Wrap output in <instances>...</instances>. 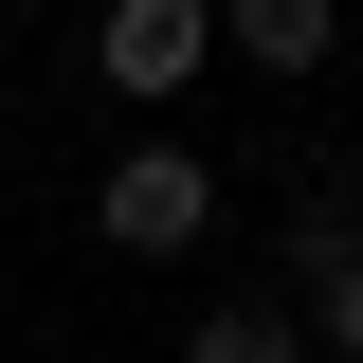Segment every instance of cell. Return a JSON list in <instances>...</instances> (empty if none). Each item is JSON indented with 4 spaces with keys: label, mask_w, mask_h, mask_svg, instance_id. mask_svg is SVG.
<instances>
[{
    "label": "cell",
    "mask_w": 363,
    "mask_h": 363,
    "mask_svg": "<svg viewBox=\"0 0 363 363\" xmlns=\"http://www.w3.org/2000/svg\"><path fill=\"white\" fill-rule=\"evenodd\" d=\"M291 272H309V309H291V327H309V363H363V218H345V200L291 218Z\"/></svg>",
    "instance_id": "cell-3"
},
{
    "label": "cell",
    "mask_w": 363,
    "mask_h": 363,
    "mask_svg": "<svg viewBox=\"0 0 363 363\" xmlns=\"http://www.w3.org/2000/svg\"><path fill=\"white\" fill-rule=\"evenodd\" d=\"M218 55H255V73L291 91V73H327V55H345V0H218Z\"/></svg>",
    "instance_id": "cell-4"
},
{
    "label": "cell",
    "mask_w": 363,
    "mask_h": 363,
    "mask_svg": "<svg viewBox=\"0 0 363 363\" xmlns=\"http://www.w3.org/2000/svg\"><path fill=\"white\" fill-rule=\"evenodd\" d=\"M182 363H309V327H291V309H200Z\"/></svg>",
    "instance_id": "cell-5"
},
{
    "label": "cell",
    "mask_w": 363,
    "mask_h": 363,
    "mask_svg": "<svg viewBox=\"0 0 363 363\" xmlns=\"http://www.w3.org/2000/svg\"><path fill=\"white\" fill-rule=\"evenodd\" d=\"M91 236H109V255H145V272H164V255H200V236H218V164H200V145H164V128H145V145H109Z\"/></svg>",
    "instance_id": "cell-1"
},
{
    "label": "cell",
    "mask_w": 363,
    "mask_h": 363,
    "mask_svg": "<svg viewBox=\"0 0 363 363\" xmlns=\"http://www.w3.org/2000/svg\"><path fill=\"white\" fill-rule=\"evenodd\" d=\"M218 73V0H109L91 18V91H128V109H164V91Z\"/></svg>",
    "instance_id": "cell-2"
},
{
    "label": "cell",
    "mask_w": 363,
    "mask_h": 363,
    "mask_svg": "<svg viewBox=\"0 0 363 363\" xmlns=\"http://www.w3.org/2000/svg\"><path fill=\"white\" fill-rule=\"evenodd\" d=\"M0 18H55V0H0Z\"/></svg>",
    "instance_id": "cell-6"
}]
</instances>
